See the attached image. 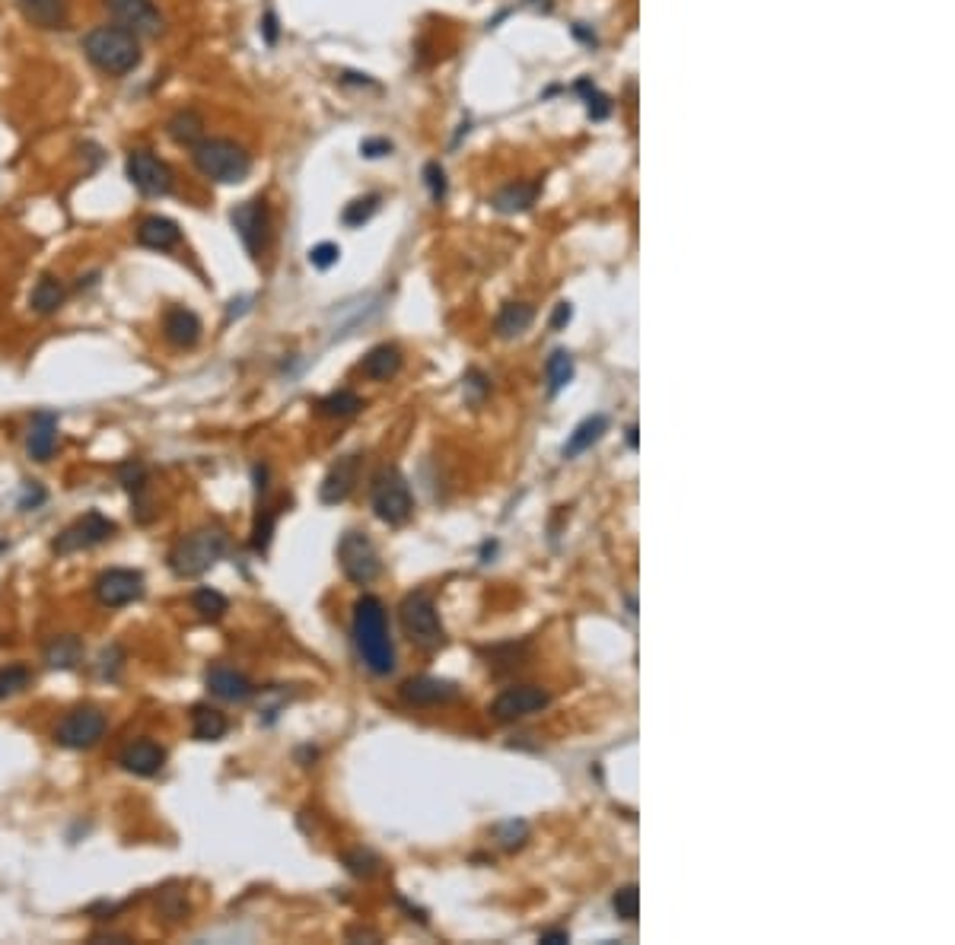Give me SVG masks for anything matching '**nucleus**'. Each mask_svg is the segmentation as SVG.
Returning a JSON list of instances; mask_svg holds the SVG:
<instances>
[{"instance_id":"1","label":"nucleus","mask_w":955,"mask_h":945,"mask_svg":"<svg viewBox=\"0 0 955 945\" xmlns=\"http://www.w3.org/2000/svg\"><path fill=\"white\" fill-rule=\"evenodd\" d=\"M354 646L373 675H389L395 669V646L389 637L386 605L376 595H360L354 605Z\"/></svg>"},{"instance_id":"2","label":"nucleus","mask_w":955,"mask_h":945,"mask_svg":"<svg viewBox=\"0 0 955 945\" xmlns=\"http://www.w3.org/2000/svg\"><path fill=\"white\" fill-rule=\"evenodd\" d=\"M83 55L96 70H102L106 77H128L134 74L144 61L141 51V35L128 32L125 26H96L83 35Z\"/></svg>"},{"instance_id":"3","label":"nucleus","mask_w":955,"mask_h":945,"mask_svg":"<svg viewBox=\"0 0 955 945\" xmlns=\"http://www.w3.org/2000/svg\"><path fill=\"white\" fill-rule=\"evenodd\" d=\"M230 548V535L223 525L211 522L201 525V529L182 535L169 551V570L179 576V580H195V576L207 573L217 560L227 554Z\"/></svg>"},{"instance_id":"4","label":"nucleus","mask_w":955,"mask_h":945,"mask_svg":"<svg viewBox=\"0 0 955 945\" xmlns=\"http://www.w3.org/2000/svg\"><path fill=\"white\" fill-rule=\"evenodd\" d=\"M191 163L204 175L207 182L217 185H236L249 179L252 172V156L246 147L236 144L230 137H204L191 147Z\"/></svg>"},{"instance_id":"5","label":"nucleus","mask_w":955,"mask_h":945,"mask_svg":"<svg viewBox=\"0 0 955 945\" xmlns=\"http://www.w3.org/2000/svg\"><path fill=\"white\" fill-rule=\"evenodd\" d=\"M398 618H402V630L405 637L421 646V650H437V646L446 643V630L440 624L437 605H433L430 592H411L405 595L402 608H398Z\"/></svg>"},{"instance_id":"6","label":"nucleus","mask_w":955,"mask_h":945,"mask_svg":"<svg viewBox=\"0 0 955 945\" xmlns=\"http://www.w3.org/2000/svg\"><path fill=\"white\" fill-rule=\"evenodd\" d=\"M373 513L386 525H405L414 513V497L405 475L398 468H382L373 478Z\"/></svg>"},{"instance_id":"7","label":"nucleus","mask_w":955,"mask_h":945,"mask_svg":"<svg viewBox=\"0 0 955 945\" xmlns=\"http://www.w3.org/2000/svg\"><path fill=\"white\" fill-rule=\"evenodd\" d=\"M125 175L128 182L141 191L144 198H166L172 185H176V175H172V166L166 160H160L153 150L137 147L128 153L125 160Z\"/></svg>"},{"instance_id":"8","label":"nucleus","mask_w":955,"mask_h":945,"mask_svg":"<svg viewBox=\"0 0 955 945\" xmlns=\"http://www.w3.org/2000/svg\"><path fill=\"white\" fill-rule=\"evenodd\" d=\"M338 564H341V573L351 580L354 586H367L373 583L379 570H382V560H379V551L373 541L363 535V532H347L341 535L338 541Z\"/></svg>"},{"instance_id":"9","label":"nucleus","mask_w":955,"mask_h":945,"mask_svg":"<svg viewBox=\"0 0 955 945\" xmlns=\"http://www.w3.org/2000/svg\"><path fill=\"white\" fill-rule=\"evenodd\" d=\"M115 535V522L109 516H102L99 510H90L83 513L77 522H71L67 529L51 541V551L58 557H67V554H80V551H90L102 541H109Z\"/></svg>"},{"instance_id":"10","label":"nucleus","mask_w":955,"mask_h":945,"mask_svg":"<svg viewBox=\"0 0 955 945\" xmlns=\"http://www.w3.org/2000/svg\"><path fill=\"white\" fill-rule=\"evenodd\" d=\"M230 223L236 236L246 245V252L252 258H262V252L268 249V239H271V210L262 198H252V201H242L230 210Z\"/></svg>"},{"instance_id":"11","label":"nucleus","mask_w":955,"mask_h":945,"mask_svg":"<svg viewBox=\"0 0 955 945\" xmlns=\"http://www.w3.org/2000/svg\"><path fill=\"white\" fill-rule=\"evenodd\" d=\"M102 735H106V713L96 710V707H77L61 720V726L55 732V742L61 748L83 751V748L99 745Z\"/></svg>"},{"instance_id":"12","label":"nucleus","mask_w":955,"mask_h":945,"mask_svg":"<svg viewBox=\"0 0 955 945\" xmlns=\"http://www.w3.org/2000/svg\"><path fill=\"white\" fill-rule=\"evenodd\" d=\"M551 704V694L538 685H513L503 688L494 700H491V713L500 723H513V720H526L532 713H542Z\"/></svg>"},{"instance_id":"13","label":"nucleus","mask_w":955,"mask_h":945,"mask_svg":"<svg viewBox=\"0 0 955 945\" xmlns=\"http://www.w3.org/2000/svg\"><path fill=\"white\" fill-rule=\"evenodd\" d=\"M93 592L102 608H125L144 595V573L128 570V567H112L106 573H99Z\"/></svg>"},{"instance_id":"14","label":"nucleus","mask_w":955,"mask_h":945,"mask_svg":"<svg viewBox=\"0 0 955 945\" xmlns=\"http://www.w3.org/2000/svg\"><path fill=\"white\" fill-rule=\"evenodd\" d=\"M106 10L115 16L118 26H125L134 35H160L166 20L153 0H102Z\"/></svg>"},{"instance_id":"15","label":"nucleus","mask_w":955,"mask_h":945,"mask_svg":"<svg viewBox=\"0 0 955 945\" xmlns=\"http://www.w3.org/2000/svg\"><path fill=\"white\" fill-rule=\"evenodd\" d=\"M360 478V455H344L338 459L332 468H328V475L322 478V487H319V500L325 506H335L341 500L351 497V490Z\"/></svg>"},{"instance_id":"16","label":"nucleus","mask_w":955,"mask_h":945,"mask_svg":"<svg viewBox=\"0 0 955 945\" xmlns=\"http://www.w3.org/2000/svg\"><path fill=\"white\" fill-rule=\"evenodd\" d=\"M118 764L134 777H156L166 764V748L156 745L153 739H137L121 751Z\"/></svg>"},{"instance_id":"17","label":"nucleus","mask_w":955,"mask_h":945,"mask_svg":"<svg viewBox=\"0 0 955 945\" xmlns=\"http://www.w3.org/2000/svg\"><path fill=\"white\" fill-rule=\"evenodd\" d=\"M201 331L204 328H201L198 312H191L185 306H169L163 312V335L172 347H179V350L195 347L201 341Z\"/></svg>"},{"instance_id":"18","label":"nucleus","mask_w":955,"mask_h":945,"mask_svg":"<svg viewBox=\"0 0 955 945\" xmlns=\"http://www.w3.org/2000/svg\"><path fill=\"white\" fill-rule=\"evenodd\" d=\"M459 694V688L453 681H443V678H433V675H421V678H411L402 685V700L405 704H414V707H437V704H446V700H453Z\"/></svg>"},{"instance_id":"19","label":"nucleus","mask_w":955,"mask_h":945,"mask_svg":"<svg viewBox=\"0 0 955 945\" xmlns=\"http://www.w3.org/2000/svg\"><path fill=\"white\" fill-rule=\"evenodd\" d=\"M182 242V230L176 220L163 214H150L137 223V245H144L150 252H169Z\"/></svg>"},{"instance_id":"20","label":"nucleus","mask_w":955,"mask_h":945,"mask_svg":"<svg viewBox=\"0 0 955 945\" xmlns=\"http://www.w3.org/2000/svg\"><path fill=\"white\" fill-rule=\"evenodd\" d=\"M20 4V13L29 26L55 32V29H67V20H71V4L67 0H16Z\"/></svg>"},{"instance_id":"21","label":"nucleus","mask_w":955,"mask_h":945,"mask_svg":"<svg viewBox=\"0 0 955 945\" xmlns=\"http://www.w3.org/2000/svg\"><path fill=\"white\" fill-rule=\"evenodd\" d=\"M58 446V417L51 411H39L29 424V436H26V452L29 459L36 462H48L55 455Z\"/></svg>"},{"instance_id":"22","label":"nucleus","mask_w":955,"mask_h":945,"mask_svg":"<svg viewBox=\"0 0 955 945\" xmlns=\"http://www.w3.org/2000/svg\"><path fill=\"white\" fill-rule=\"evenodd\" d=\"M204 681H207V688H211V694H217L223 700H249L255 694L252 681L242 672L230 669V665H214V669H207Z\"/></svg>"},{"instance_id":"23","label":"nucleus","mask_w":955,"mask_h":945,"mask_svg":"<svg viewBox=\"0 0 955 945\" xmlns=\"http://www.w3.org/2000/svg\"><path fill=\"white\" fill-rule=\"evenodd\" d=\"M230 729L227 713L211 707V704H195L191 707V735L198 742H220Z\"/></svg>"},{"instance_id":"24","label":"nucleus","mask_w":955,"mask_h":945,"mask_svg":"<svg viewBox=\"0 0 955 945\" xmlns=\"http://www.w3.org/2000/svg\"><path fill=\"white\" fill-rule=\"evenodd\" d=\"M398 370H402V350H398L395 344H376L360 363V373L373 382H386Z\"/></svg>"},{"instance_id":"25","label":"nucleus","mask_w":955,"mask_h":945,"mask_svg":"<svg viewBox=\"0 0 955 945\" xmlns=\"http://www.w3.org/2000/svg\"><path fill=\"white\" fill-rule=\"evenodd\" d=\"M64 300H67V287H64V280L55 277V274H42L36 280V287H32V293H29V306H32V312H36V315H55L64 306Z\"/></svg>"},{"instance_id":"26","label":"nucleus","mask_w":955,"mask_h":945,"mask_svg":"<svg viewBox=\"0 0 955 945\" xmlns=\"http://www.w3.org/2000/svg\"><path fill=\"white\" fill-rule=\"evenodd\" d=\"M166 134H169L172 144L191 150L198 140H204V118L195 109H179L176 115L166 121Z\"/></svg>"},{"instance_id":"27","label":"nucleus","mask_w":955,"mask_h":945,"mask_svg":"<svg viewBox=\"0 0 955 945\" xmlns=\"http://www.w3.org/2000/svg\"><path fill=\"white\" fill-rule=\"evenodd\" d=\"M45 662L48 669H77L83 662V640L77 634L51 637V643L45 646Z\"/></svg>"},{"instance_id":"28","label":"nucleus","mask_w":955,"mask_h":945,"mask_svg":"<svg viewBox=\"0 0 955 945\" xmlns=\"http://www.w3.org/2000/svg\"><path fill=\"white\" fill-rule=\"evenodd\" d=\"M538 191H542V185H538V182H513V185L497 191L494 207L500 210V214H519V210H526V207L535 204Z\"/></svg>"},{"instance_id":"29","label":"nucleus","mask_w":955,"mask_h":945,"mask_svg":"<svg viewBox=\"0 0 955 945\" xmlns=\"http://www.w3.org/2000/svg\"><path fill=\"white\" fill-rule=\"evenodd\" d=\"M609 430V417L605 414H596V417H586L583 424L573 430V436H570V443L564 446V455H580V452H586L593 443H599L602 440V433Z\"/></svg>"},{"instance_id":"30","label":"nucleus","mask_w":955,"mask_h":945,"mask_svg":"<svg viewBox=\"0 0 955 945\" xmlns=\"http://www.w3.org/2000/svg\"><path fill=\"white\" fill-rule=\"evenodd\" d=\"M535 319V309L526 303H507L497 315V335L500 338H513L519 331H526Z\"/></svg>"},{"instance_id":"31","label":"nucleus","mask_w":955,"mask_h":945,"mask_svg":"<svg viewBox=\"0 0 955 945\" xmlns=\"http://www.w3.org/2000/svg\"><path fill=\"white\" fill-rule=\"evenodd\" d=\"M191 608H195L204 621H220L230 611V599L211 586H201V589H195V595H191Z\"/></svg>"},{"instance_id":"32","label":"nucleus","mask_w":955,"mask_h":945,"mask_svg":"<svg viewBox=\"0 0 955 945\" xmlns=\"http://www.w3.org/2000/svg\"><path fill=\"white\" fill-rule=\"evenodd\" d=\"M360 408H363V398L351 389H338L319 401V411L325 417H354Z\"/></svg>"},{"instance_id":"33","label":"nucleus","mask_w":955,"mask_h":945,"mask_svg":"<svg viewBox=\"0 0 955 945\" xmlns=\"http://www.w3.org/2000/svg\"><path fill=\"white\" fill-rule=\"evenodd\" d=\"M545 376H548V392L551 395H558L564 385L573 379V357L567 354V350H554V354L548 357Z\"/></svg>"},{"instance_id":"34","label":"nucleus","mask_w":955,"mask_h":945,"mask_svg":"<svg viewBox=\"0 0 955 945\" xmlns=\"http://www.w3.org/2000/svg\"><path fill=\"white\" fill-rule=\"evenodd\" d=\"M118 481H121V487L128 490V494H134V500L144 494L147 490V468L137 462V459H128V462H121L118 465Z\"/></svg>"},{"instance_id":"35","label":"nucleus","mask_w":955,"mask_h":945,"mask_svg":"<svg viewBox=\"0 0 955 945\" xmlns=\"http://www.w3.org/2000/svg\"><path fill=\"white\" fill-rule=\"evenodd\" d=\"M29 681H32V672L26 665H7V669H0V700L26 691Z\"/></svg>"},{"instance_id":"36","label":"nucleus","mask_w":955,"mask_h":945,"mask_svg":"<svg viewBox=\"0 0 955 945\" xmlns=\"http://www.w3.org/2000/svg\"><path fill=\"white\" fill-rule=\"evenodd\" d=\"M344 866H347V872L351 875H357V879H370V875L376 872V866H379V856L373 853V850H351V853H344Z\"/></svg>"},{"instance_id":"37","label":"nucleus","mask_w":955,"mask_h":945,"mask_svg":"<svg viewBox=\"0 0 955 945\" xmlns=\"http://www.w3.org/2000/svg\"><path fill=\"white\" fill-rule=\"evenodd\" d=\"M612 907H615V914L621 920H637V914H640V891H637V885L618 888L615 898H612Z\"/></svg>"},{"instance_id":"38","label":"nucleus","mask_w":955,"mask_h":945,"mask_svg":"<svg viewBox=\"0 0 955 945\" xmlns=\"http://www.w3.org/2000/svg\"><path fill=\"white\" fill-rule=\"evenodd\" d=\"M277 516H281V510H265L262 516L255 519V529H252V548H255L258 554H265V551H268Z\"/></svg>"},{"instance_id":"39","label":"nucleus","mask_w":955,"mask_h":945,"mask_svg":"<svg viewBox=\"0 0 955 945\" xmlns=\"http://www.w3.org/2000/svg\"><path fill=\"white\" fill-rule=\"evenodd\" d=\"M376 207H379V198H376V195H370V198H357L354 204H347V207H344L341 220H344V226H363V223H367V220L376 214Z\"/></svg>"},{"instance_id":"40","label":"nucleus","mask_w":955,"mask_h":945,"mask_svg":"<svg viewBox=\"0 0 955 945\" xmlns=\"http://www.w3.org/2000/svg\"><path fill=\"white\" fill-rule=\"evenodd\" d=\"M338 258H341V249L335 242H322V245H316V249H309V265L319 268V271H328Z\"/></svg>"},{"instance_id":"41","label":"nucleus","mask_w":955,"mask_h":945,"mask_svg":"<svg viewBox=\"0 0 955 945\" xmlns=\"http://www.w3.org/2000/svg\"><path fill=\"white\" fill-rule=\"evenodd\" d=\"M424 175H427L430 198H433V201H443V198H446V172H443V166H440V163H427Z\"/></svg>"},{"instance_id":"42","label":"nucleus","mask_w":955,"mask_h":945,"mask_svg":"<svg viewBox=\"0 0 955 945\" xmlns=\"http://www.w3.org/2000/svg\"><path fill=\"white\" fill-rule=\"evenodd\" d=\"M392 153V140L386 137H367L360 144V156H367V160H382V156Z\"/></svg>"},{"instance_id":"43","label":"nucleus","mask_w":955,"mask_h":945,"mask_svg":"<svg viewBox=\"0 0 955 945\" xmlns=\"http://www.w3.org/2000/svg\"><path fill=\"white\" fill-rule=\"evenodd\" d=\"M39 503H45V490H42L36 481H26L23 500H20V510H36Z\"/></svg>"},{"instance_id":"44","label":"nucleus","mask_w":955,"mask_h":945,"mask_svg":"<svg viewBox=\"0 0 955 945\" xmlns=\"http://www.w3.org/2000/svg\"><path fill=\"white\" fill-rule=\"evenodd\" d=\"M503 828L510 831L507 837H503V847H519V844H523V837L529 834L526 821H507V825H503Z\"/></svg>"},{"instance_id":"45","label":"nucleus","mask_w":955,"mask_h":945,"mask_svg":"<svg viewBox=\"0 0 955 945\" xmlns=\"http://www.w3.org/2000/svg\"><path fill=\"white\" fill-rule=\"evenodd\" d=\"M589 115H593V118H605V115H609V102H605L599 93H589Z\"/></svg>"},{"instance_id":"46","label":"nucleus","mask_w":955,"mask_h":945,"mask_svg":"<svg viewBox=\"0 0 955 945\" xmlns=\"http://www.w3.org/2000/svg\"><path fill=\"white\" fill-rule=\"evenodd\" d=\"M573 319V309H570V303H561L558 309H554V315H551V328H564L567 322Z\"/></svg>"},{"instance_id":"47","label":"nucleus","mask_w":955,"mask_h":945,"mask_svg":"<svg viewBox=\"0 0 955 945\" xmlns=\"http://www.w3.org/2000/svg\"><path fill=\"white\" fill-rule=\"evenodd\" d=\"M277 39V20H274V13H268L265 16V42H274Z\"/></svg>"},{"instance_id":"48","label":"nucleus","mask_w":955,"mask_h":945,"mask_svg":"<svg viewBox=\"0 0 955 945\" xmlns=\"http://www.w3.org/2000/svg\"><path fill=\"white\" fill-rule=\"evenodd\" d=\"M542 942L558 945V942H570V936H567L564 930H551V933H542Z\"/></svg>"},{"instance_id":"49","label":"nucleus","mask_w":955,"mask_h":945,"mask_svg":"<svg viewBox=\"0 0 955 945\" xmlns=\"http://www.w3.org/2000/svg\"><path fill=\"white\" fill-rule=\"evenodd\" d=\"M628 446L637 449V427H628Z\"/></svg>"}]
</instances>
